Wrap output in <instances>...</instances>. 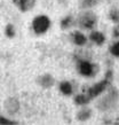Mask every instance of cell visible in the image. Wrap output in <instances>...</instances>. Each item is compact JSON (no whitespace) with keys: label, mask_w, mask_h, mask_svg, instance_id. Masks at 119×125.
Segmentation results:
<instances>
[{"label":"cell","mask_w":119,"mask_h":125,"mask_svg":"<svg viewBox=\"0 0 119 125\" xmlns=\"http://www.w3.org/2000/svg\"><path fill=\"white\" fill-rule=\"evenodd\" d=\"M78 25L81 29L92 30L97 25V16L93 11H85L78 19Z\"/></svg>","instance_id":"obj_1"},{"label":"cell","mask_w":119,"mask_h":125,"mask_svg":"<svg viewBox=\"0 0 119 125\" xmlns=\"http://www.w3.org/2000/svg\"><path fill=\"white\" fill-rule=\"evenodd\" d=\"M50 27V20L46 15L37 16L32 22V29L37 34L45 33Z\"/></svg>","instance_id":"obj_2"},{"label":"cell","mask_w":119,"mask_h":125,"mask_svg":"<svg viewBox=\"0 0 119 125\" xmlns=\"http://www.w3.org/2000/svg\"><path fill=\"white\" fill-rule=\"evenodd\" d=\"M79 73L84 77H93L96 73V64L89 62L88 60H79L78 62Z\"/></svg>","instance_id":"obj_3"},{"label":"cell","mask_w":119,"mask_h":125,"mask_svg":"<svg viewBox=\"0 0 119 125\" xmlns=\"http://www.w3.org/2000/svg\"><path fill=\"white\" fill-rule=\"evenodd\" d=\"M108 85H109V80L104 78L103 80H101L99 83H96L95 85H93L92 87H89L88 90H87V94H88V96L91 99L96 98V96H99L102 92H104V90L108 87Z\"/></svg>","instance_id":"obj_4"},{"label":"cell","mask_w":119,"mask_h":125,"mask_svg":"<svg viewBox=\"0 0 119 125\" xmlns=\"http://www.w3.org/2000/svg\"><path fill=\"white\" fill-rule=\"evenodd\" d=\"M13 2L21 11H27L31 8H33L36 0H13Z\"/></svg>","instance_id":"obj_5"},{"label":"cell","mask_w":119,"mask_h":125,"mask_svg":"<svg viewBox=\"0 0 119 125\" xmlns=\"http://www.w3.org/2000/svg\"><path fill=\"white\" fill-rule=\"evenodd\" d=\"M89 38H91V40L94 44H96V45H99V46L103 45L104 42H105L104 34L102 32H100V31H93L92 33H91V36H89Z\"/></svg>","instance_id":"obj_6"},{"label":"cell","mask_w":119,"mask_h":125,"mask_svg":"<svg viewBox=\"0 0 119 125\" xmlns=\"http://www.w3.org/2000/svg\"><path fill=\"white\" fill-rule=\"evenodd\" d=\"M72 42L78 46H84L86 42H87V38L86 36L82 34L79 31H74L72 33Z\"/></svg>","instance_id":"obj_7"},{"label":"cell","mask_w":119,"mask_h":125,"mask_svg":"<svg viewBox=\"0 0 119 125\" xmlns=\"http://www.w3.org/2000/svg\"><path fill=\"white\" fill-rule=\"evenodd\" d=\"M38 82H39V84H40L41 86L50 87V86H53V84H54V78L50 76V75L46 73V75H44V76L40 77Z\"/></svg>","instance_id":"obj_8"},{"label":"cell","mask_w":119,"mask_h":125,"mask_svg":"<svg viewBox=\"0 0 119 125\" xmlns=\"http://www.w3.org/2000/svg\"><path fill=\"white\" fill-rule=\"evenodd\" d=\"M91 101V98L88 96L87 93H82V94H78L76 98H74V103L78 104V106H84V104H87V103Z\"/></svg>","instance_id":"obj_9"},{"label":"cell","mask_w":119,"mask_h":125,"mask_svg":"<svg viewBox=\"0 0 119 125\" xmlns=\"http://www.w3.org/2000/svg\"><path fill=\"white\" fill-rule=\"evenodd\" d=\"M60 91L64 95H71L73 92L71 83H69V82H62V83L60 84Z\"/></svg>","instance_id":"obj_10"},{"label":"cell","mask_w":119,"mask_h":125,"mask_svg":"<svg viewBox=\"0 0 119 125\" xmlns=\"http://www.w3.org/2000/svg\"><path fill=\"white\" fill-rule=\"evenodd\" d=\"M91 116H92V110L88 109V108H84V109H81L78 113L77 118L81 122H85V121H87V119H89Z\"/></svg>","instance_id":"obj_11"},{"label":"cell","mask_w":119,"mask_h":125,"mask_svg":"<svg viewBox=\"0 0 119 125\" xmlns=\"http://www.w3.org/2000/svg\"><path fill=\"white\" fill-rule=\"evenodd\" d=\"M109 16H110V19H111L112 22L119 24V9L112 8L111 10H110V13H109Z\"/></svg>","instance_id":"obj_12"},{"label":"cell","mask_w":119,"mask_h":125,"mask_svg":"<svg viewBox=\"0 0 119 125\" xmlns=\"http://www.w3.org/2000/svg\"><path fill=\"white\" fill-rule=\"evenodd\" d=\"M72 21H73V19L71 17V16H66V17H64V19L61 21V28L62 29H68V28L72 24Z\"/></svg>","instance_id":"obj_13"},{"label":"cell","mask_w":119,"mask_h":125,"mask_svg":"<svg viewBox=\"0 0 119 125\" xmlns=\"http://www.w3.org/2000/svg\"><path fill=\"white\" fill-rule=\"evenodd\" d=\"M109 51H110V53H111L113 56L119 57V42H115V44H112V45L110 46Z\"/></svg>","instance_id":"obj_14"},{"label":"cell","mask_w":119,"mask_h":125,"mask_svg":"<svg viewBox=\"0 0 119 125\" xmlns=\"http://www.w3.org/2000/svg\"><path fill=\"white\" fill-rule=\"evenodd\" d=\"M97 0H81V6L84 8H89L96 5Z\"/></svg>","instance_id":"obj_15"},{"label":"cell","mask_w":119,"mask_h":125,"mask_svg":"<svg viewBox=\"0 0 119 125\" xmlns=\"http://www.w3.org/2000/svg\"><path fill=\"white\" fill-rule=\"evenodd\" d=\"M5 32H6V36H7V37H9V38H13V37L15 36L14 27H13L12 24H8L7 27H6V30H5Z\"/></svg>","instance_id":"obj_16"},{"label":"cell","mask_w":119,"mask_h":125,"mask_svg":"<svg viewBox=\"0 0 119 125\" xmlns=\"http://www.w3.org/2000/svg\"><path fill=\"white\" fill-rule=\"evenodd\" d=\"M0 124H4V125H15V124H18L17 122L15 121H9L8 118H5V117H1L0 116Z\"/></svg>","instance_id":"obj_17"},{"label":"cell","mask_w":119,"mask_h":125,"mask_svg":"<svg viewBox=\"0 0 119 125\" xmlns=\"http://www.w3.org/2000/svg\"><path fill=\"white\" fill-rule=\"evenodd\" d=\"M113 37L115 38H119V27H116L113 29Z\"/></svg>","instance_id":"obj_18"},{"label":"cell","mask_w":119,"mask_h":125,"mask_svg":"<svg viewBox=\"0 0 119 125\" xmlns=\"http://www.w3.org/2000/svg\"><path fill=\"white\" fill-rule=\"evenodd\" d=\"M111 78H112V71H111V70H109V71L105 73V79L111 80Z\"/></svg>","instance_id":"obj_19"},{"label":"cell","mask_w":119,"mask_h":125,"mask_svg":"<svg viewBox=\"0 0 119 125\" xmlns=\"http://www.w3.org/2000/svg\"><path fill=\"white\" fill-rule=\"evenodd\" d=\"M58 1H61V2H63V1H65V0H58Z\"/></svg>","instance_id":"obj_20"}]
</instances>
